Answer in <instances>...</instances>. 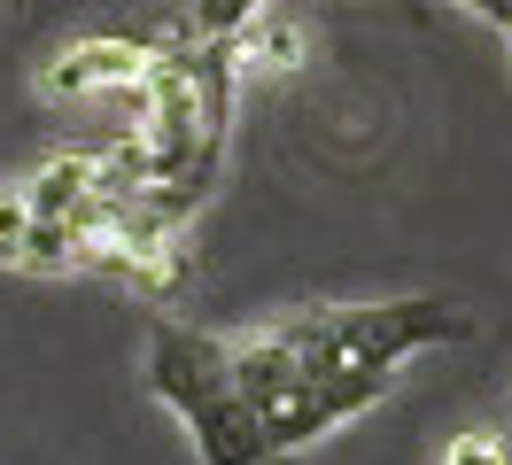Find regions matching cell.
<instances>
[{
  "label": "cell",
  "instance_id": "obj_1",
  "mask_svg": "<svg viewBox=\"0 0 512 465\" xmlns=\"http://www.w3.org/2000/svg\"><path fill=\"white\" fill-rule=\"evenodd\" d=\"M148 388L179 411V427L194 434V458L202 465H272L280 458L264 419H256V403L233 380L225 334H210V326L156 318L148 326Z\"/></svg>",
  "mask_w": 512,
  "mask_h": 465
},
{
  "label": "cell",
  "instance_id": "obj_2",
  "mask_svg": "<svg viewBox=\"0 0 512 465\" xmlns=\"http://www.w3.org/2000/svg\"><path fill=\"white\" fill-rule=\"evenodd\" d=\"M280 334L295 341L303 365H404L419 349H443V341H466L474 318L443 295H404V303H319L280 318Z\"/></svg>",
  "mask_w": 512,
  "mask_h": 465
},
{
  "label": "cell",
  "instance_id": "obj_3",
  "mask_svg": "<svg viewBox=\"0 0 512 465\" xmlns=\"http://www.w3.org/2000/svg\"><path fill=\"white\" fill-rule=\"evenodd\" d=\"M179 31V24H171ZM171 31H148V39H132V31H94V39H70L63 55L39 70V93L47 101H101V93H125L148 78V62L163 55V39Z\"/></svg>",
  "mask_w": 512,
  "mask_h": 465
},
{
  "label": "cell",
  "instance_id": "obj_4",
  "mask_svg": "<svg viewBox=\"0 0 512 465\" xmlns=\"http://www.w3.org/2000/svg\"><path fill=\"white\" fill-rule=\"evenodd\" d=\"M233 55L256 62V70H295V62L311 55V39H303V24H295L288 8H272V0H264L249 24L233 31Z\"/></svg>",
  "mask_w": 512,
  "mask_h": 465
},
{
  "label": "cell",
  "instance_id": "obj_5",
  "mask_svg": "<svg viewBox=\"0 0 512 465\" xmlns=\"http://www.w3.org/2000/svg\"><path fill=\"white\" fill-rule=\"evenodd\" d=\"M256 8H264V0H187V16H179V24H187L194 39H233Z\"/></svg>",
  "mask_w": 512,
  "mask_h": 465
},
{
  "label": "cell",
  "instance_id": "obj_6",
  "mask_svg": "<svg viewBox=\"0 0 512 465\" xmlns=\"http://www.w3.org/2000/svg\"><path fill=\"white\" fill-rule=\"evenodd\" d=\"M443 465H512V442L489 434V427H474V434H458V442L443 450Z\"/></svg>",
  "mask_w": 512,
  "mask_h": 465
},
{
  "label": "cell",
  "instance_id": "obj_7",
  "mask_svg": "<svg viewBox=\"0 0 512 465\" xmlns=\"http://www.w3.org/2000/svg\"><path fill=\"white\" fill-rule=\"evenodd\" d=\"M24 233H32V202L24 194H0V264L24 256Z\"/></svg>",
  "mask_w": 512,
  "mask_h": 465
},
{
  "label": "cell",
  "instance_id": "obj_8",
  "mask_svg": "<svg viewBox=\"0 0 512 465\" xmlns=\"http://www.w3.org/2000/svg\"><path fill=\"white\" fill-rule=\"evenodd\" d=\"M458 8H474L481 24H497V31H512V0H458Z\"/></svg>",
  "mask_w": 512,
  "mask_h": 465
},
{
  "label": "cell",
  "instance_id": "obj_9",
  "mask_svg": "<svg viewBox=\"0 0 512 465\" xmlns=\"http://www.w3.org/2000/svg\"><path fill=\"white\" fill-rule=\"evenodd\" d=\"M505 47H512V31H505Z\"/></svg>",
  "mask_w": 512,
  "mask_h": 465
}]
</instances>
